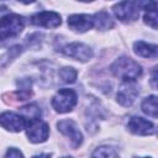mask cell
Instances as JSON below:
<instances>
[{
	"mask_svg": "<svg viewBox=\"0 0 158 158\" xmlns=\"http://www.w3.org/2000/svg\"><path fill=\"white\" fill-rule=\"evenodd\" d=\"M112 74L123 81H135L142 74V67L130 57L117 58L110 67Z\"/></svg>",
	"mask_w": 158,
	"mask_h": 158,
	"instance_id": "obj_1",
	"label": "cell"
},
{
	"mask_svg": "<svg viewBox=\"0 0 158 158\" xmlns=\"http://www.w3.org/2000/svg\"><path fill=\"white\" fill-rule=\"evenodd\" d=\"M25 27V19L17 14H7L0 19V41L16 37Z\"/></svg>",
	"mask_w": 158,
	"mask_h": 158,
	"instance_id": "obj_2",
	"label": "cell"
},
{
	"mask_svg": "<svg viewBox=\"0 0 158 158\" xmlns=\"http://www.w3.org/2000/svg\"><path fill=\"white\" fill-rule=\"evenodd\" d=\"M75 104H77V93L73 89H60L59 91L56 93V95L52 99V106L59 114L72 111Z\"/></svg>",
	"mask_w": 158,
	"mask_h": 158,
	"instance_id": "obj_3",
	"label": "cell"
},
{
	"mask_svg": "<svg viewBox=\"0 0 158 158\" xmlns=\"http://www.w3.org/2000/svg\"><path fill=\"white\" fill-rule=\"evenodd\" d=\"M115 16L122 22H133L139 16V5L136 1H121L114 7Z\"/></svg>",
	"mask_w": 158,
	"mask_h": 158,
	"instance_id": "obj_4",
	"label": "cell"
},
{
	"mask_svg": "<svg viewBox=\"0 0 158 158\" xmlns=\"http://www.w3.org/2000/svg\"><path fill=\"white\" fill-rule=\"evenodd\" d=\"M67 57H70L73 59L80 60V62H86L93 57V51L91 48L81 42H73L67 46H64L60 49Z\"/></svg>",
	"mask_w": 158,
	"mask_h": 158,
	"instance_id": "obj_5",
	"label": "cell"
},
{
	"mask_svg": "<svg viewBox=\"0 0 158 158\" xmlns=\"http://www.w3.org/2000/svg\"><path fill=\"white\" fill-rule=\"evenodd\" d=\"M57 127L59 132L70 138L73 148H78L83 143V135L73 120H62L57 123Z\"/></svg>",
	"mask_w": 158,
	"mask_h": 158,
	"instance_id": "obj_6",
	"label": "cell"
},
{
	"mask_svg": "<svg viewBox=\"0 0 158 158\" xmlns=\"http://www.w3.org/2000/svg\"><path fill=\"white\" fill-rule=\"evenodd\" d=\"M26 133L32 143H42L47 141L49 136V127L46 122L38 120L26 126Z\"/></svg>",
	"mask_w": 158,
	"mask_h": 158,
	"instance_id": "obj_7",
	"label": "cell"
},
{
	"mask_svg": "<svg viewBox=\"0 0 158 158\" xmlns=\"http://www.w3.org/2000/svg\"><path fill=\"white\" fill-rule=\"evenodd\" d=\"M0 126L10 132H20L26 128V121L19 114L5 111L0 115Z\"/></svg>",
	"mask_w": 158,
	"mask_h": 158,
	"instance_id": "obj_8",
	"label": "cell"
},
{
	"mask_svg": "<svg viewBox=\"0 0 158 158\" xmlns=\"http://www.w3.org/2000/svg\"><path fill=\"white\" fill-rule=\"evenodd\" d=\"M62 20L59 14L54 12V11H42V12H37L31 17V23L36 25V26H41V27H46V28H54L58 27L60 25Z\"/></svg>",
	"mask_w": 158,
	"mask_h": 158,
	"instance_id": "obj_9",
	"label": "cell"
},
{
	"mask_svg": "<svg viewBox=\"0 0 158 158\" xmlns=\"http://www.w3.org/2000/svg\"><path fill=\"white\" fill-rule=\"evenodd\" d=\"M138 95V89L133 81H123L117 91V102L122 106H131Z\"/></svg>",
	"mask_w": 158,
	"mask_h": 158,
	"instance_id": "obj_10",
	"label": "cell"
},
{
	"mask_svg": "<svg viewBox=\"0 0 158 158\" xmlns=\"http://www.w3.org/2000/svg\"><path fill=\"white\" fill-rule=\"evenodd\" d=\"M127 128L135 133V135H139V136H148V135H153L156 128L154 125L139 116H132L128 122H127Z\"/></svg>",
	"mask_w": 158,
	"mask_h": 158,
	"instance_id": "obj_11",
	"label": "cell"
},
{
	"mask_svg": "<svg viewBox=\"0 0 158 158\" xmlns=\"http://www.w3.org/2000/svg\"><path fill=\"white\" fill-rule=\"evenodd\" d=\"M68 26L70 30L75 32H86L91 27H94V21L91 15H85V14H75L70 15L68 17Z\"/></svg>",
	"mask_w": 158,
	"mask_h": 158,
	"instance_id": "obj_12",
	"label": "cell"
},
{
	"mask_svg": "<svg viewBox=\"0 0 158 158\" xmlns=\"http://www.w3.org/2000/svg\"><path fill=\"white\" fill-rule=\"evenodd\" d=\"M157 46L151 44L143 41H137L133 44V52L143 58H156L157 57Z\"/></svg>",
	"mask_w": 158,
	"mask_h": 158,
	"instance_id": "obj_13",
	"label": "cell"
},
{
	"mask_svg": "<svg viewBox=\"0 0 158 158\" xmlns=\"http://www.w3.org/2000/svg\"><path fill=\"white\" fill-rule=\"evenodd\" d=\"M94 26L99 30H109L114 26V21L111 16L105 11H99L98 14L93 15Z\"/></svg>",
	"mask_w": 158,
	"mask_h": 158,
	"instance_id": "obj_14",
	"label": "cell"
},
{
	"mask_svg": "<svg viewBox=\"0 0 158 158\" xmlns=\"http://www.w3.org/2000/svg\"><path fill=\"white\" fill-rule=\"evenodd\" d=\"M21 111V116L25 118L26 121V126L31 122H35V121H38L41 120V110L36 106V105H27V106H23L20 109Z\"/></svg>",
	"mask_w": 158,
	"mask_h": 158,
	"instance_id": "obj_15",
	"label": "cell"
},
{
	"mask_svg": "<svg viewBox=\"0 0 158 158\" xmlns=\"http://www.w3.org/2000/svg\"><path fill=\"white\" fill-rule=\"evenodd\" d=\"M142 111L144 114H147L148 116L153 117V118H157V96L156 95H151L148 98H146L143 101H142Z\"/></svg>",
	"mask_w": 158,
	"mask_h": 158,
	"instance_id": "obj_16",
	"label": "cell"
},
{
	"mask_svg": "<svg viewBox=\"0 0 158 158\" xmlns=\"http://www.w3.org/2000/svg\"><path fill=\"white\" fill-rule=\"evenodd\" d=\"M91 158H120V156L114 148L107 146H101L93 152Z\"/></svg>",
	"mask_w": 158,
	"mask_h": 158,
	"instance_id": "obj_17",
	"label": "cell"
},
{
	"mask_svg": "<svg viewBox=\"0 0 158 158\" xmlns=\"http://www.w3.org/2000/svg\"><path fill=\"white\" fill-rule=\"evenodd\" d=\"M77 75H78L77 70L74 68H72V67H64V68H62L59 70V77L62 79V81L67 83V84L74 83L75 79H77Z\"/></svg>",
	"mask_w": 158,
	"mask_h": 158,
	"instance_id": "obj_18",
	"label": "cell"
},
{
	"mask_svg": "<svg viewBox=\"0 0 158 158\" xmlns=\"http://www.w3.org/2000/svg\"><path fill=\"white\" fill-rule=\"evenodd\" d=\"M144 22L148 23L152 28H157V20H158V16H157V10H153V11H146L144 14Z\"/></svg>",
	"mask_w": 158,
	"mask_h": 158,
	"instance_id": "obj_19",
	"label": "cell"
},
{
	"mask_svg": "<svg viewBox=\"0 0 158 158\" xmlns=\"http://www.w3.org/2000/svg\"><path fill=\"white\" fill-rule=\"evenodd\" d=\"M5 158H25V157H23V154H22V152L20 149L12 147V148L7 149V152L5 154Z\"/></svg>",
	"mask_w": 158,
	"mask_h": 158,
	"instance_id": "obj_20",
	"label": "cell"
},
{
	"mask_svg": "<svg viewBox=\"0 0 158 158\" xmlns=\"http://www.w3.org/2000/svg\"><path fill=\"white\" fill-rule=\"evenodd\" d=\"M156 80H157V75H156V68L153 70V74H152V86L156 89L157 88V84H156Z\"/></svg>",
	"mask_w": 158,
	"mask_h": 158,
	"instance_id": "obj_21",
	"label": "cell"
},
{
	"mask_svg": "<svg viewBox=\"0 0 158 158\" xmlns=\"http://www.w3.org/2000/svg\"><path fill=\"white\" fill-rule=\"evenodd\" d=\"M32 158H51V154H47V153H42V154H37V156H33Z\"/></svg>",
	"mask_w": 158,
	"mask_h": 158,
	"instance_id": "obj_22",
	"label": "cell"
},
{
	"mask_svg": "<svg viewBox=\"0 0 158 158\" xmlns=\"http://www.w3.org/2000/svg\"><path fill=\"white\" fill-rule=\"evenodd\" d=\"M62 158H72V157H62Z\"/></svg>",
	"mask_w": 158,
	"mask_h": 158,
	"instance_id": "obj_23",
	"label": "cell"
},
{
	"mask_svg": "<svg viewBox=\"0 0 158 158\" xmlns=\"http://www.w3.org/2000/svg\"><path fill=\"white\" fill-rule=\"evenodd\" d=\"M143 158H149V157H143Z\"/></svg>",
	"mask_w": 158,
	"mask_h": 158,
	"instance_id": "obj_24",
	"label": "cell"
}]
</instances>
